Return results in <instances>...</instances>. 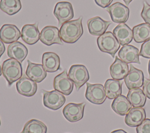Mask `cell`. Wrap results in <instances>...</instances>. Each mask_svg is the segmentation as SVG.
Segmentation results:
<instances>
[{
	"label": "cell",
	"instance_id": "7402d4cb",
	"mask_svg": "<svg viewBox=\"0 0 150 133\" xmlns=\"http://www.w3.org/2000/svg\"><path fill=\"white\" fill-rule=\"evenodd\" d=\"M42 65L46 72H54L60 68V58L53 52H46L42 55Z\"/></svg>",
	"mask_w": 150,
	"mask_h": 133
},
{
	"label": "cell",
	"instance_id": "ffe728a7",
	"mask_svg": "<svg viewBox=\"0 0 150 133\" xmlns=\"http://www.w3.org/2000/svg\"><path fill=\"white\" fill-rule=\"evenodd\" d=\"M26 47L19 41H15L11 43L7 48V55L10 58H13L20 63L26 58L28 55Z\"/></svg>",
	"mask_w": 150,
	"mask_h": 133
},
{
	"label": "cell",
	"instance_id": "74e56055",
	"mask_svg": "<svg viewBox=\"0 0 150 133\" xmlns=\"http://www.w3.org/2000/svg\"><path fill=\"white\" fill-rule=\"evenodd\" d=\"M148 73H149V77H150V60H149V63H148Z\"/></svg>",
	"mask_w": 150,
	"mask_h": 133
},
{
	"label": "cell",
	"instance_id": "ac0fdd59",
	"mask_svg": "<svg viewBox=\"0 0 150 133\" xmlns=\"http://www.w3.org/2000/svg\"><path fill=\"white\" fill-rule=\"evenodd\" d=\"M26 75L36 83H40L46 77V71L42 65L35 64L28 60V66L25 72Z\"/></svg>",
	"mask_w": 150,
	"mask_h": 133
},
{
	"label": "cell",
	"instance_id": "83f0119b",
	"mask_svg": "<svg viewBox=\"0 0 150 133\" xmlns=\"http://www.w3.org/2000/svg\"><path fill=\"white\" fill-rule=\"evenodd\" d=\"M46 132L47 127L43 123L32 119L26 123L21 133H46Z\"/></svg>",
	"mask_w": 150,
	"mask_h": 133
},
{
	"label": "cell",
	"instance_id": "5bb4252c",
	"mask_svg": "<svg viewBox=\"0 0 150 133\" xmlns=\"http://www.w3.org/2000/svg\"><path fill=\"white\" fill-rule=\"evenodd\" d=\"M21 37V33L14 24H5L0 29V40L4 43L11 44Z\"/></svg>",
	"mask_w": 150,
	"mask_h": 133
},
{
	"label": "cell",
	"instance_id": "9a60e30c",
	"mask_svg": "<svg viewBox=\"0 0 150 133\" xmlns=\"http://www.w3.org/2000/svg\"><path fill=\"white\" fill-rule=\"evenodd\" d=\"M21 38L24 42L29 45H33L36 43L40 38L38 23L25 24L22 28Z\"/></svg>",
	"mask_w": 150,
	"mask_h": 133
},
{
	"label": "cell",
	"instance_id": "e575fe53",
	"mask_svg": "<svg viewBox=\"0 0 150 133\" xmlns=\"http://www.w3.org/2000/svg\"><path fill=\"white\" fill-rule=\"evenodd\" d=\"M5 47L4 44V43L0 40V58L5 52Z\"/></svg>",
	"mask_w": 150,
	"mask_h": 133
},
{
	"label": "cell",
	"instance_id": "52a82bcc",
	"mask_svg": "<svg viewBox=\"0 0 150 133\" xmlns=\"http://www.w3.org/2000/svg\"><path fill=\"white\" fill-rule=\"evenodd\" d=\"M53 14L58 20L59 26H61L64 23L69 21L74 17L73 6L69 2H59L55 5Z\"/></svg>",
	"mask_w": 150,
	"mask_h": 133
},
{
	"label": "cell",
	"instance_id": "8992f818",
	"mask_svg": "<svg viewBox=\"0 0 150 133\" xmlns=\"http://www.w3.org/2000/svg\"><path fill=\"white\" fill-rule=\"evenodd\" d=\"M86 98L91 103L95 104H101L106 99L105 89L101 84H91L86 83Z\"/></svg>",
	"mask_w": 150,
	"mask_h": 133
},
{
	"label": "cell",
	"instance_id": "ab89813d",
	"mask_svg": "<svg viewBox=\"0 0 150 133\" xmlns=\"http://www.w3.org/2000/svg\"><path fill=\"white\" fill-rule=\"evenodd\" d=\"M0 125H1V121H0Z\"/></svg>",
	"mask_w": 150,
	"mask_h": 133
},
{
	"label": "cell",
	"instance_id": "6da1fadb",
	"mask_svg": "<svg viewBox=\"0 0 150 133\" xmlns=\"http://www.w3.org/2000/svg\"><path fill=\"white\" fill-rule=\"evenodd\" d=\"M82 19L80 16L77 19L67 21L61 26L59 33L63 41L72 44L81 37L83 34Z\"/></svg>",
	"mask_w": 150,
	"mask_h": 133
},
{
	"label": "cell",
	"instance_id": "7c38bea8",
	"mask_svg": "<svg viewBox=\"0 0 150 133\" xmlns=\"http://www.w3.org/2000/svg\"><path fill=\"white\" fill-rule=\"evenodd\" d=\"M144 74L141 70L130 65L129 70L124 78L125 83L128 89L139 88L144 83Z\"/></svg>",
	"mask_w": 150,
	"mask_h": 133
},
{
	"label": "cell",
	"instance_id": "836d02e7",
	"mask_svg": "<svg viewBox=\"0 0 150 133\" xmlns=\"http://www.w3.org/2000/svg\"><path fill=\"white\" fill-rule=\"evenodd\" d=\"M96 4L103 8H105L108 7V6L111 4L112 0H94Z\"/></svg>",
	"mask_w": 150,
	"mask_h": 133
},
{
	"label": "cell",
	"instance_id": "3957f363",
	"mask_svg": "<svg viewBox=\"0 0 150 133\" xmlns=\"http://www.w3.org/2000/svg\"><path fill=\"white\" fill-rule=\"evenodd\" d=\"M97 43L101 51L110 54L112 58L120 47V44L111 32H105L100 36Z\"/></svg>",
	"mask_w": 150,
	"mask_h": 133
},
{
	"label": "cell",
	"instance_id": "8fae6325",
	"mask_svg": "<svg viewBox=\"0 0 150 133\" xmlns=\"http://www.w3.org/2000/svg\"><path fill=\"white\" fill-rule=\"evenodd\" d=\"M39 39L42 43L48 46L53 44H63L59 30L55 26H47L43 27L40 33Z\"/></svg>",
	"mask_w": 150,
	"mask_h": 133
},
{
	"label": "cell",
	"instance_id": "4fadbf2b",
	"mask_svg": "<svg viewBox=\"0 0 150 133\" xmlns=\"http://www.w3.org/2000/svg\"><path fill=\"white\" fill-rule=\"evenodd\" d=\"M18 92L26 97L33 96L36 93L38 86L36 82L23 75L16 83Z\"/></svg>",
	"mask_w": 150,
	"mask_h": 133
},
{
	"label": "cell",
	"instance_id": "1f68e13d",
	"mask_svg": "<svg viewBox=\"0 0 150 133\" xmlns=\"http://www.w3.org/2000/svg\"><path fill=\"white\" fill-rule=\"evenodd\" d=\"M137 133H150V119L145 118L137 127Z\"/></svg>",
	"mask_w": 150,
	"mask_h": 133
},
{
	"label": "cell",
	"instance_id": "4dcf8cb0",
	"mask_svg": "<svg viewBox=\"0 0 150 133\" xmlns=\"http://www.w3.org/2000/svg\"><path fill=\"white\" fill-rule=\"evenodd\" d=\"M139 54L144 58H150V38L142 44Z\"/></svg>",
	"mask_w": 150,
	"mask_h": 133
},
{
	"label": "cell",
	"instance_id": "9c48e42d",
	"mask_svg": "<svg viewBox=\"0 0 150 133\" xmlns=\"http://www.w3.org/2000/svg\"><path fill=\"white\" fill-rule=\"evenodd\" d=\"M73 85L74 83L69 78L66 69L56 76L54 78V89L64 95L68 96L72 92Z\"/></svg>",
	"mask_w": 150,
	"mask_h": 133
},
{
	"label": "cell",
	"instance_id": "44dd1931",
	"mask_svg": "<svg viewBox=\"0 0 150 133\" xmlns=\"http://www.w3.org/2000/svg\"><path fill=\"white\" fill-rule=\"evenodd\" d=\"M112 33L122 46L129 44L133 38L132 30L125 23H120L114 28Z\"/></svg>",
	"mask_w": 150,
	"mask_h": 133
},
{
	"label": "cell",
	"instance_id": "f35d334b",
	"mask_svg": "<svg viewBox=\"0 0 150 133\" xmlns=\"http://www.w3.org/2000/svg\"><path fill=\"white\" fill-rule=\"evenodd\" d=\"M2 68L1 67V66H0V76L2 75Z\"/></svg>",
	"mask_w": 150,
	"mask_h": 133
},
{
	"label": "cell",
	"instance_id": "cb8c5ba5",
	"mask_svg": "<svg viewBox=\"0 0 150 133\" xmlns=\"http://www.w3.org/2000/svg\"><path fill=\"white\" fill-rule=\"evenodd\" d=\"M131 107L132 105L127 97L121 94L115 98L111 104L112 110L120 116L126 115L132 108Z\"/></svg>",
	"mask_w": 150,
	"mask_h": 133
},
{
	"label": "cell",
	"instance_id": "d590c367",
	"mask_svg": "<svg viewBox=\"0 0 150 133\" xmlns=\"http://www.w3.org/2000/svg\"><path fill=\"white\" fill-rule=\"evenodd\" d=\"M111 133H127V132H125V131H124L123 130H115L112 131Z\"/></svg>",
	"mask_w": 150,
	"mask_h": 133
},
{
	"label": "cell",
	"instance_id": "f546056e",
	"mask_svg": "<svg viewBox=\"0 0 150 133\" xmlns=\"http://www.w3.org/2000/svg\"><path fill=\"white\" fill-rule=\"evenodd\" d=\"M141 15L144 20L150 25V5L146 1L143 2V8Z\"/></svg>",
	"mask_w": 150,
	"mask_h": 133
},
{
	"label": "cell",
	"instance_id": "4316f807",
	"mask_svg": "<svg viewBox=\"0 0 150 133\" xmlns=\"http://www.w3.org/2000/svg\"><path fill=\"white\" fill-rule=\"evenodd\" d=\"M133 38L136 43H142L150 38V25L142 23L134 26L132 29Z\"/></svg>",
	"mask_w": 150,
	"mask_h": 133
},
{
	"label": "cell",
	"instance_id": "f1b7e54d",
	"mask_svg": "<svg viewBox=\"0 0 150 133\" xmlns=\"http://www.w3.org/2000/svg\"><path fill=\"white\" fill-rule=\"evenodd\" d=\"M22 8L20 0H1L0 9L9 15H13L18 13Z\"/></svg>",
	"mask_w": 150,
	"mask_h": 133
},
{
	"label": "cell",
	"instance_id": "7a4b0ae2",
	"mask_svg": "<svg viewBox=\"0 0 150 133\" xmlns=\"http://www.w3.org/2000/svg\"><path fill=\"white\" fill-rule=\"evenodd\" d=\"M2 73L11 86L14 82L19 80L22 76L21 64L17 60L9 58L4 61L2 66Z\"/></svg>",
	"mask_w": 150,
	"mask_h": 133
},
{
	"label": "cell",
	"instance_id": "d4e9b609",
	"mask_svg": "<svg viewBox=\"0 0 150 133\" xmlns=\"http://www.w3.org/2000/svg\"><path fill=\"white\" fill-rule=\"evenodd\" d=\"M127 97L134 107H142L144 106L146 97L143 90L139 88L129 89Z\"/></svg>",
	"mask_w": 150,
	"mask_h": 133
},
{
	"label": "cell",
	"instance_id": "d6a6232c",
	"mask_svg": "<svg viewBox=\"0 0 150 133\" xmlns=\"http://www.w3.org/2000/svg\"><path fill=\"white\" fill-rule=\"evenodd\" d=\"M143 92L146 97L150 99V79H144L143 83Z\"/></svg>",
	"mask_w": 150,
	"mask_h": 133
},
{
	"label": "cell",
	"instance_id": "ba28073f",
	"mask_svg": "<svg viewBox=\"0 0 150 133\" xmlns=\"http://www.w3.org/2000/svg\"><path fill=\"white\" fill-rule=\"evenodd\" d=\"M106 10L110 13L111 18L114 23H124L129 18V10L125 5L120 2H115L107 7Z\"/></svg>",
	"mask_w": 150,
	"mask_h": 133
},
{
	"label": "cell",
	"instance_id": "277c9868",
	"mask_svg": "<svg viewBox=\"0 0 150 133\" xmlns=\"http://www.w3.org/2000/svg\"><path fill=\"white\" fill-rule=\"evenodd\" d=\"M68 76L75 85L76 89L79 91L89 79V74L87 68L81 64L73 65L70 68Z\"/></svg>",
	"mask_w": 150,
	"mask_h": 133
},
{
	"label": "cell",
	"instance_id": "603a6c76",
	"mask_svg": "<svg viewBox=\"0 0 150 133\" xmlns=\"http://www.w3.org/2000/svg\"><path fill=\"white\" fill-rule=\"evenodd\" d=\"M128 65L117 57L110 68V72L111 77L117 80L124 79L128 72Z\"/></svg>",
	"mask_w": 150,
	"mask_h": 133
},
{
	"label": "cell",
	"instance_id": "484cf974",
	"mask_svg": "<svg viewBox=\"0 0 150 133\" xmlns=\"http://www.w3.org/2000/svg\"><path fill=\"white\" fill-rule=\"evenodd\" d=\"M121 83L119 80L114 79H107L104 84L106 96L109 99H113L120 96L121 93Z\"/></svg>",
	"mask_w": 150,
	"mask_h": 133
},
{
	"label": "cell",
	"instance_id": "5b68a950",
	"mask_svg": "<svg viewBox=\"0 0 150 133\" xmlns=\"http://www.w3.org/2000/svg\"><path fill=\"white\" fill-rule=\"evenodd\" d=\"M42 93L43 96V103L44 106L52 110H58L66 102L64 94L56 90L47 91L42 89Z\"/></svg>",
	"mask_w": 150,
	"mask_h": 133
},
{
	"label": "cell",
	"instance_id": "e0dca14e",
	"mask_svg": "<svg viewBox=\"0 0 150 133\" xmlns=\"http://www.w3.org/2000/svg\"><path fill=\"white\" fill-rule=\"evenodd\" d=\"M118 55L121 60L127 64H141L139 59V50L132 45L123 46L119 51Z\"/></svg>",
	"mask_w": 150,
	"mask_h": 133
},
{
	"label": "cell",
	"instance_id": "d6986e66",
	"mask_svg": "<svg viewBox=\"0 0 150 133\" xmlns=\"http://www.w3.org/2000/svg\"><path fill=\"white\" fill-rule=\"evenodd\" d=\"M146 118L145 110L142 107L131 108L125 117V124L131 127H138Z\"/></svg>",
	"mask_w": 150,
	"mask_h": 133
},
{
	"label": "cell",
	"instance_id": "30bf717a",
	"mask_svg": "<svg viewBox=\"0 0 150 133\" xmlns=\"http://www.w3.org/2000/svg\"><path fill=\"white\" fill-rule=\"evenodd\" d=\"M85 103L67 104L63 109V114L66 119L71 123L77 122L83 117Z\"/></svg>",
	"mask_w": 150,
	"mask_h": 133
},
{
	"label": "cell",
	"instance_id": "8d00e7d4",
	"mask_svg": "<svg viewBox=\"0 0 150 133\" xmlns=\"http://www.w3.org/2000/svg\"><path fill=\"white\" fill-rule=\"evenodd\" d=\"M132 0H123V1L125 2V4L127 5H128L129 4V3L132 1Z\"/></svg>",
	"mask_w": 150,
	"mask_h": 133
},
{
	"label": "cell",
	"instance_id": "2e32d148",
	"mask_svg": "<svg viewBox=\"0 0 150 133\" xmlns=\"http://www.w3.org/2000/svg\"><path fill=\"white\" fill-rule=\"evenodd\" d=\"M87 24L90 34L100 36L105 32L111 22L104 20L99 16H96L88 19Z\"/></svg>",
	"mask_w": 150,
	"mask_h": 133
}]
</instances>
